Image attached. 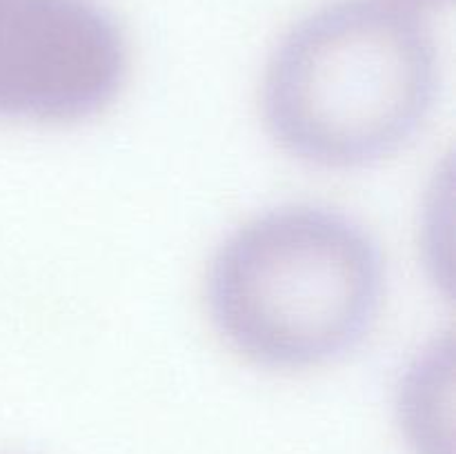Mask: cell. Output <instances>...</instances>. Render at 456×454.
<instances>
[{"mask_svg": "<svg viewBox=\"0 0 456 454\" xmlns=\"http://www.w3.org/2000/svg\"><path fill=\"white\" fill-rule=\"evenodd\" d=\"M435 92V43L410 4L341 0L279 45L265 71L263 114L289 154L354 167L403 147Z\"/></svg>", "mask_w": 456, "mask_h": 454, "instance_id": "6da1fadb", "label": "cell"}, {"mask_svg": "<svg viewBox=\"0 0 456 454\" xmlns=\"http://www.w3.org/2000/svg\"><path fill=\"white\" fill-rule=\"evenodd\" d=\"M379 249L323 209H281L240 227L214 258L209 314L243 359L307 369L350 352L381 305Z\"/></svg>", "mask_w": 456, "mask_h": 454, "instance_id": "7a4b0ae2", "label": "cell"}, {"mask_svg": "<svg viewBox=\"0 0 456 454\" xmlns=\"http://www.w3.org/2000/svg\"><path fill=\"white\" fill-rule=\"evenodd\" d=\"M129 47L89 0H0V118L80 123L118 98Z\"/></svg>", "mask_w": 456, "mask_h": 454, "instance_id": "3957f363", "label": "cell"}, {"mask_svg": "<svg viewBox=\"0 0 456 454\" xmlns=\"http://www.w3.org/2000/svg\"><path fill=\"white\" fill-rule=\"evenodd\" d=\"M452 350L419 361L401 399V418L419 454H452Z\"/></svg>", "mask_w": 456, "mask_h": 454, "instance_id": "277c9868", "label": "cell"}, {"mask_svg": "<svg viewBox=\"0 0 456 454\" xmlns=\"http://www.w3.org/2000/svg\"><path fill=\"white\" fill-rule=\"evenodd\" d=\"M401 3L410 4V7H417V4H423V7H436V4H444L448 0H401Z\"/></svg>", "mask_w": 456, "mask_h": 454, "instance_id": "5b68a950", "label": "cell"}]
</instances>
